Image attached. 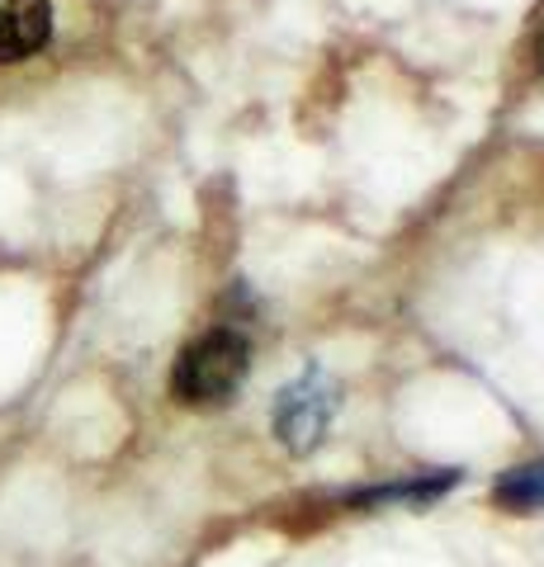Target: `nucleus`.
I'll list each match as a JSON object with an SVG mask.
<instances>
[{"label":"nucleus","mask_w":544,"mask_h":567,"mask_svg":"<svg viewBox=\"0 0 544 567\" xmlns=\"http://www.w3.org/2000/svg\"><path fill=\"white\" fill-rule=\"evenodd\" d=\"M497 502L506 511H521V516H535V511H544V464L506 473L497 483Z\"/></svg>","instance_id":"obj_4"},{"label":"nucleus","mask_w":544,"mask_h":567,"mask_svg":"<svg viewBox=\"0 0 544 567\" xmlns=\"http://www.w3.org/2000/svg\"><path fill=\"white\" fill-rule=\"evenodd\" d=\"M535 58H540V66H544V14H540V24H535Z\"/></svg>","instance_id":"obj_5"},{"label":"nucleus","mask_w":544,"mask_h":567,"mask_svg":"<svg viewBox=\"0 0 544 567\" xmlns=\"http://www.w3.org/2000/svg\"><path fill=\"white\" fill-rule=\"evenodd\" d=\"M247 364L252 354L237 331H208L204 341H195L181 354V364L171 374V393L185 406H218L242 388Z\"/></svg>","instance_id":"obj_1"},{"label":"nucleus","mask_w":544,"mask_h":567,"mask_svg":"<svg viewBox=\"0 0 544 567\" xmlns=\"http://www.w3.org/2000/svg\"><path fill=\"white\" fill-rule=\"evenodd\" d=\"M48 0H0V62H20L48 39Z\"/></svg>","instance_id":"obj_3"},{"label":"nucleus","mask_w":544,"mask_h":567,"mask_svg":"<svg viewBox=\"0 0 544 567\" xmlns=\"http://www.w3.org/2000/svg\"><path fill=\"white\" fill-rule=\"evenodd\" d=\"M331 416H337V383L308 369L298 383H289L275 402V435L285 440L294 454H308L327 435Z\"/></svg>","instance_id":"obj_2"}]
</instances>
